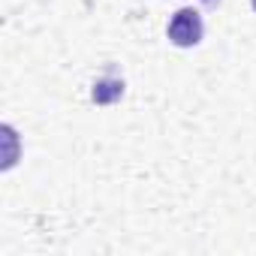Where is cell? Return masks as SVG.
Segmentation results:
<instances>
[{"label": "cell", "instance_id": "cell-1", "mask_svg": "<svg viewBox=\"0 0 256 256\" xmlns=\"http://www.w3.org/2000/svg\"><path fill=\"white\" fill-rule=\"evenodd\" d=\"M169 42L178 46V48H193L202 42V34H205V24H202V16L196 10H178L169 22Z\"/></svg>", "mask_w": 256, "mask_h": 256}, {"label": "cell", "instance_id": "cell-2", "mask_svg": "<svg viewBox=\"0 0 256 256\" xmlns=\"http://www.w3.org/2000/svg\"><path fill=\"white\" fill-rule=\"evenodd\" d=\"M124 94V82L120 78H100L96 84H94V102H100V106H108V102H114L118 96Z\"/></svg>", "mask_w": 256, "mask_h": 256}, {"label": "cell", "instance_id": "cell-3", "mask_svg": "<svg viewBox=\"0 0 256 256\" xmlns=\"http://www.w3.org/2000/svg\"><path fill=\"white\" fill-rule=\"evenodd\" d=\"M202 4H205V6H217V4H220V0H202Z\"/></svg>", "mask_w": 256, "mask_h": 256}, {"label": "cell", "instance_id": "cell-4", "mask_svg": "<svg viewBox=\"0 0 256 256\" xmlns=\"http://www.w3.org/2000/svg\"><path fill=\"white\" fill-rule=\"evenodd\" d=\"M250 4H253V10H256V0H250Z\"/></svg>", "mask_w": 256, "mask_h": 256}]
</instances>
